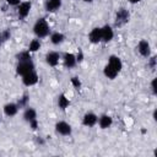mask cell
Masks as SVG:
<instances>
[{
    "mask_svg": "<svg viewBox=\"0 0 157 157\" xmlns=\"http://www.w3.org/2000/svg\"><path fill=\"white\" fill-rule=\"evenodd\" d=\"M29 125H31V128H32L33 130H36V129L38 128V121H37V119H34V120L29 121Z\"/></svg>",
    "mask_w": 157,
    "mask_h": 157,
    "instance_id": "obj_27",
    "label": "cell"
},
{
    "mask_svg": "<svg viewBox=\"0 0 157 157\" xmlns=\"http://www.w3.org/2000/svg\"><path fill=\"white\" fill-rule=\"evenodd\" d=\"M16 58L18 61H26V60H31V54H29V52H21L17 54Z\"/></svg>",
    "mask_w": 157,
    "mask_h": 157,
    "instance_id": "obj_22",
    "label": "cell"
},
{
    "mask_svg": "<svg viewBox=\"0 0 157 157\" xmlns=\"http://www.w3.org/2000/svg\"><path fill=\"white\" fill-rule=\"evenodd\" d=\"M59 59H60V55L56 52H49L45 55V61L50 66H56L58 63H59Z\"/></svg>",
    "mask_w": 157,
    "mask_h": 157,
    "instance_id": "obj_9",
    "label": "cell"
},
{
    "mask_svg": "<svg viewBox=\"0 0 157 157\" xmlns=\"http://www.w3.org/2000/svg\"><path fill=\"white\" fill-rule=\"evenodd\" d=\"M6 2L9 5H12V6H18L20 5V0H6Z\"/></svg>",
    "mask_w": 157,
    "mask_h": 157,
    "instance_id": "obj_25",
    "label": "cell"
},
{
    "mask_svg": "<svg viewBox=\"0 0 157 157\" xmlns=\"http://www.w3.org/2000/svg\"><path fill=\"white\" fill-rule=\"evenodd\" d=\"M83 60V54H82V52H78V54H77V56H76V61H82Z\"/></svg>",
    "mask_w": 157,
    "mask_h": 157,
    "instance_id": "obj_28",
    "label": "cell"
},
{
    "mask_svg": "<svg viewBox=\"0 0 157 157\" xmlns=\"http://www.w3.org/2000/svg\"><path fill=\"white\" fill-rule=\"evenodd\" d=\"M129 21V12L125 9H120L117 12V17H115V25L117 26H121L125 25Z\"/></svg>",
    "mask_w": 157,
    "mask_h": 157,
    "instance_id": "obj_3",
    "label": "cell"
},
{
    "mask_svg": "<svg viewBox=\"0 0 157 157\" xmlns=\"http://www.w3.org/2000/svg\"><path fill=\"white\" fill-rule=\"evenodd\" d=\"M17 110H18V104H15V103H7L4 107V113L7 117H13L17 113Z\"/></svg>",
    "mask_w": 157,
    "mask_h": 157,
    "instance_id": "obj_13",
    "label": "cell"
},
{
    "mask_svg": "<svg viewBox=\"0 0 157 157\" xmlns=\"http://www.w3.org/2000/svg\"><path fill=\"white\" fill-rule=\"evenodd\" d=\"M155 64H156V58H151V61H150V65L152 67H155Z\"/></svg>",
    "mask_w": 157,
    "mask_h": 157,
    "instance_id": "obj_30",
    "label": "cell"
},
{
    "mask_svg": "<svg viewBox=\"0 0 157 157\" xmlns=\"http://www.w3.org/2000/svg\"><path fill=\"white\" fill-rule=\"evenodd\" d=\"M108 64H109L112 67H114L118 72H120V70L123 69V63H121V60H120L117 55H110V56H109V60H108Z\"/></svg>",
    "mask_w": 157,
    "mask_h": 157,
    "instance_id": "obj_12",
    "label": "cell"
},
{
    "mask_svg": "<svg viewBox=\"0 0 157 157\" xmlns=\"http://www.w3.org/2000/svg\"><path fill=\"white\" fill-rule=\"evenodd\" d=\"M33 32H34V34L38 38H43V37L48 36V33H49V25H48V22L44 18H39L34 23V26H33Z\"/></svg>",
    "mask_w": 157,
    "mask_h": 157,
    "instance_id": "obj_1",
    "label": "cell"
},
{
    "mask_svg": "<svg viewBox=\"0 0 157 157\" xmlns=\"http://www.w3.org/2000/svg\"><path fill=\"white\" fill-rule=\"evenodd\" d=\"M37 118V113H36V110L33 109V108H27L26 110H25V113H23V119L26 120V121H32V120H34Z\"/></svg>",
    "mask_w": 157,
    "mask_h": 157,
    "instance_id": "obj_18",
    "label": "cell"
},
{
    "mask_svg": "<svg viewBox=\"0 0 157 157\" xmlns=\"http://www.w3.org/2000/svg\"><path fill=\"white\" fill-rule=\"evenodd\" d=\"M31 7H32V5H31V2H28V1L20 2V5H18V16H20L21 18L27 17L28 13H29V11H31Z\"/></svg>",
    "mask_w": 157,
    "mask_h": 157,
    "instance_id": "obj_6",
    "label": "cell"
},
{
    "mask_svg": "<svg viewBox=\"0 0 157 157\" xmlns=\"http://www.w3.org/2000/svg\"><path fill=\"white\" fill-rule=\"evenodd\" d=\"M55 130H56L58 134L64 135V136L71 134V126H70V124H67L66 121H59V123H56Z\"/></svg>",
    "mask_w": 157,
    "mask_h": 157,
    "instance_id": "obj_4",
    "label": "cell"
},
{
    "mask_svg": "<svg viewBox=\"0 0 157 157\" xmlns=\"http://www.w3.org/2000/svg\"><path fill=\"white\" fill-rule=\"evenodd\" d=\"M64 63H65V66H67V67H74L75 64L77 63V61H76V56H75L74 54H71V53H66V54L64 55Z\"/></svg>",
    "mask_w": 157,
    "mask_h": 157,
    "instance_id": "obj_15",
    "label": "cell"
},
{
    "mask_svg": "<svg viewBox=\"0 0 157 157\" xmlns=\"http://www.w3.org/2000/svg\"><path fill=\"white\" fill-rule=\"evenodd\" d=\"M71 85L75 87V88H80L81 87V82H80V80H78V77H72L71 78Z\"/></svg>",
    "mask_w": 157,
    "mask_h": 157,
    "instance_id": "obj_24",
    "label": "cell"
},
{
    "mask_svg": "<svg viewBox=\"0 0 157 157\" xmlns=\"http://www.w3.org/2000/svg\"><path fill=\"white\" fill-rule=\"evenodd\" d=\"M101 33H102V40L103 42H109L114 37V32H113L110 26H103L101 28Z\"/></svg>",
    "mask_w": 157,
    "mask_h": 157,
    "instance_id": "obj_7",
    "label": "cell"
},
{
    "mask_svg": "<svg viewBox=\"0 0 157 157\" xmlns=\"http://www.w3.org/2000/svg\"><path fill=\"white\" fill-rule=\"evenodd\" d=\"M131 4H136V2H139V1H141V0H129Z\"/></svg>",
    "mask_w": 157,
    "mask_h": 157,
    "instance_id": "obj_31",
    "label": "cell"
},
{
    "mask_svg": "<svg viewBox=\"0 0 157 157\" xmlns=\"http://www.w3.org/2000/svg\"><path fill=\"white\" fill-rule=\"evenodd\" d=\"M119 72L114 69V67H112L109 64H107L105 66H104V75L108 77V78H110V80H113V78H115L117 77V75H118Z\"/></svg>",
    "mask_w": 157,
    "mask_h": 157,
    "instance_id": "obj_17",
    "label": "cell"
},
{
    "mask_svg": "<svg viewBox=\"0 0 157 157\" xmlns=\"http://www.w3.org/2000/svg\"><path fill=\"white\" fill-rule=\"evenodd\" d=\"M64 39H65L64 34H63V33H59V32L53 33L52 37H50V42H52L53 44H60V43L64 42Z\"/></svg>",
    "mask_w": 157,
    "mask_h": 157,
    "instance_id": "obj_19",
    "label": "cell"
},
{
    "mask_svg": "<svg viewBox=\"0 0 157 157\" xmlns=\"http://www.w3.org/2000/svg\"><path fill=\"white\" fill-rule=\"evenodd\" d=\"M22 82L26 85V86H33L38 82V75L32 71V72H28L26 75L22 76Z\"/></svg>",
    "mask_w": 157,
    "mask_h": 157,
    "instance_id": "obj_5",
    "label": "cell"
},
{
    "mask_svg": "<svg viewBox=\"0 0 157 157\" xmlns=\"http://www.w3.org/2000/svg\"><path fill=\"white\" fill-rule=\"evenodd\" d=\"M16 71L18 75L23 76L28 72H32L34 71V64L32 63V60H26V61H18L17 64V67H16Z\"/></svg>",
    "mask_w": 157,
    "mask_h": 157,
    "instance_id": "obj_2",
    "label": "cell"
},
{
    "mask_svg": "<svg viewBox=\"0 0 157 157\" xmlns=\"http://www.w3.org/2000/svg\"><path fill=\"white\" fill-rule=\"evenodd\" d=\"M9 37H10V32H9V31H4V32L0 34V43L6 42V40L9 39Z\"/></svg>",
    "mask_w": 157,
    "mask_h": 157,
    "instance_id": "obj_23",
    "label": "cell"
},
{
    "mask_svg": "<svg viewBox=\"0 0 157 157\" xmlns=\"http://www.w3.org/2000/svg\"><path fill=\"white\" fill-rule=\"evenodd\" d=\"M69 104H70V101L66 98L65 94H60V96L58 97V105H59V108L66 109V108L69 107Z\"/></svg>",
    "mask_w": 157,
    "mask_h": 157,
    "instance_id": "obj_20",
    "label": "cell"
},
{
    "mask_svg": "<svg viewBox=\"0 0 157 157\" xmlns=\"http://www.w3.org/2000/svg\"><path fill=\"white\" fill-rule=\"evenodd\" d=\"M137 50H139V53L142 55V56H148L150 55V44H148V42L147 40H140L139 42V45H137Z\"/></svg>",
    "mask_w": 157,
    "mask_h": 157,
    "instance_id": "obj_11",
    "label": "cell"
},
{
    "mask_svg": "<svg viewBox=\"0 0 157 157\" xmlns=\"http://www.w3.org/2000/svg\"><path fill=\"white\" fill-rule=\"evenodd\" d=\"M90 42L91 43H99L102 40V33H101V27H94L91 32H90Z\"/></svg>",
    "mask_w": 157,
    "mask_h": 157,
    "instance_id": "obj_8",
    "label": "cell"
},
{
    "mask_svg": "<svg viewBox=\"0 0 157 157\" xmlns=\"http://www.w3.org/2000/svg\"><path fill=\"white\" fill-rule=\"evenodd\" d=\"M60 6H61V0H47V2H45V9L49 12H54V11L59 10Z\"/></svg>",
    "mask_w": 157,
    "mask_h": 157,
    "instance_id": "obj_14",
    "label": "cell"
},
{
    "mask_svg": "<svg viewBox=\"0 0 157 157\" xmlns=\"http://www.w3.org/2000/svg\"><path fill=\"white\" fill-rule=\"evenodd\" d=\"M151 87H152L153 93H156V92H157V90H156V78H153V80H152V82H151Z\"/></svg>",
    "mask_w": 157,
    "mask_h": 157,
    "instance_id": "obj_29",
    "label": "cell"
},
{
    "mask_svg": "<svg viewBox=\"0 0 157 157\" xmlns=\"http://www.w3.org/2000/svg\"><path fill=\"white\" fill-rule=\"evenodd\" d=\"M112 123H113V119H112L110 115H102V117L99 118V126H101L102 129L109 128V126L112 125Z\"/></svg>",
    "mask_w": 157,
    "mask_h": 157,
    "instance_id": "obj_16",
    "label": "cell"
},
{
    "mask_svg": "<svg viewBox=\"0 0 157 157\" xmlns=\"http://www.w3.org/2000/svg\"><path fill=\"white\" fill-rule=\"evenodd\" d=\"M39 48H40V43H39V40H37V39H33V40L29 43V47H28V52H29V53H34V52H37Z\"/></svg>",
    "mask_w": 157,
    "mask_h": 157,
    "instance_id": "obj_21",
    "label": "cell"
},
{
    "mask_svg": "<svg viewBox=\"0 0 157 157\" xmlns=\"http://www.w3.org/2000/svg\"><path fill=\"white\" fill-rule=\"evenodd\" d=\"M27 101H28V97H27V96H23L22 99L18 101V105H25V104L27 103Z\"/></svg>",
    "mask_w": 157,
    "mask_h": 157,
    "instance_id": "obj_26",
    "label": "cell"
},
{
    "mask_svg": "<svg viewBox=\"0 0 157 157\" xmlns=\"http://www.w3.org/2000/svg\"><path fill=\"white\" fill-rule=\"evenodd\" d=\"M83 1H87V2H91L92 0H83Z\"/></svg>",
    "mask_w": 157,
    "mask_h": 157,
    "instance_id": "obj_32",
    "label": "cell"
},
{
    "mask_svg": "<svg viewBox=\"0 0 157 157\" xmlns=\"http://www.w3.org/2000/svg\"><path fill=\"white\" fill-rule=\"evenodd\" d=\"M97 121H98V117H97L96 114H93V113H87V114H85V117H83V119H82V123H83V125H86V126H93V125H96Z\"/></svg>",
    "mask_w": 157,
    "mask_h": 157,
    "instance_id": "obj_10",
    "label": "cell"
}]
</instances>
